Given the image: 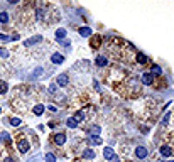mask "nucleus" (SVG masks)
<instances>
[{"label":"nucleus","instance_id":"nucleus-1","mask_svg":"<svg viewBox=\"0 0 174 162\" xmlns=\"http://www.w3.org/2000/svg\"><path fill=\"white\" fill-rule=\"evenodd\" d=\"M19 152H20V154H27V152H29V142H27L26 139H22V140L19 142Z\"/></svg>","mask_w":174,"mask_h":162},{"label":"nucleus","instance_id":"nucleus-2","mask_svg":"<svg viewBox=\"0 0 174 162\" xmlns=\"http://www.w3.org/2000/svg\"><path fill=\"white\" fill-rule=\"evenodd\" d=\"M63 61H64V56L59 54V52H54L51 56V63H53V64H63Z\"/></svg>","mask_w":174,"mask_h":162},{"label":"nucleus","instance_id":"nucleus-3","mask_svg":"<svg viewBox=\"0 0 174 162\" xmlns=\"http://www.w3.org/2000/svg\"><path fill=\"white\" fill-rule=\"evenodd\" d=\"M103 157L107 159V160H112L113 157H115V152H113L112 147H105L103 149Z\"/></svg>","mask_w":174,"mask_h":162},{"label":"nucleus","instance_id":"nucleus-4","mask_svg":"<svg viewBox=\"0 0 174 162\" xmlns=\"http://www.w3.org/2000/svg\"><path fill=\"white\" fill-rule=\"evenodd\" d=\"M135 155H137L139 159H145L147 157V149L142 147V145H139V147L135 149Z\"/></svg>","mask_w":174,"mask_h":162},{"label":"nucleus","instance_id":"nucleus-5","mask_svg":"<svg viewBox=\"0 0 174 162\" xmlns=\"http://www.w3.org/2000/svg\"><path fill=\"white\" fill-rule=\"evenodd\" d=\"M66 142V133H56L54 135V144L56 145H63Z\"/></svg>","mask_w":174,"mask_h":162},{"label":"nucleus","instance_id":"nucleus-6","mask_svg":"<svg viewBox=\"0 0 174 162\" xmlns=\"http://www.w3.org/2000/svg\"><path fill=\"white\" fill-rule=\"evenodd\" d=\"M171 154H172V149H171L169 145H162V147H161V155H162V157H171Z\"/></svg>","mask_w":174,"mask_h":162},{"label":"nucleus","instance_id":"nucleus-7","mask_svg":"<svg viewBox=\"0 0 174 162\" xmlns=\"http://www.w3.org/2000/svg\"><path fill=\"white\" fill-rule=\"evenodd\" d=\"M152 79H154V76L150 74V73H145V74L142 76V83H144L145 86H149V85H152Z\"/></svg>","mask_w":174,"mask_h":162},{"label":"nucleus","instance_id":"nucleus-8","mask_svg":"<svg viewBox=\"0 0 174 162\" xmlns=\"http://www.w3.org/2000/svg\"><path fill=\"white\" fill-rule=\"evenodd\" d=\"M41 41H42L41 36H34V37H31V39H27L26 42H24V46H32V44H37V42H41Z\"/></svg>","mask_w":174,"mask_h":162},{"label":"nucleus","instance_id":"nucleus-9","mask_svg":"<svg viewBox=\"0 0 174 162\" xmlns=\"http://www.w3.org/2000/svg\"><path fill=\"white\" fill-rule=\"evenodd\" d=\"M56 81H58L59 86H66V85H68V81H69V79H68V74H59Z\"/></svg>","mask_w":174,"mask_h":162},{"label":"nucleus","instance_id":"nucleus-10","mask_svg":"<svg viewBox=\"0 0 174 162\" xmlns=\"http://www.w3.org/2000/svg\"><path fill=\"white\" fill-rule=\"evenodd\" d=\"M100 133H102V128H100L98 125H93L90 128V137H98Z\"/></svg>","mask_w":174,"mask_h":162},{"label":"nucleus","instance_id":"nucleus-11","mask_svg":"<svg viewBox=\"0 0 174 162\" xmlns=\"http://www.w3.org/2000/svg\"><path fill=\"white\" fill-rule=\"evenodd\" d=\"M80 36L81 37H90L91 36V27H80Z\"/></svg>","mask_w":174,"mask_h":162},{"label":"nucleus","instance_id":"nucleus-12","mask_svg":"<svg viewBox=\"0 0 174 162\" xmlns=\"http://www.w3.org/2000/svg\"><path fill=\"white\" fill-rule=\"evenodd\" d=\"M64 37H66V29H58L56 31V39H58L59 42H63Z\"/></svg>","mask_w":174,"mask_h":162},{"label":"nucleus","instance_id":"nucleus-13","mask_svg":"<svg viewBox=\"0 0 174 162\" xmlns=\"http://www.w3.org/2000/svg\"><path fill=\"white\" fill-rule=\"evenodd\" d=\"M107 64H108V61H107L105 56H98V58H96V66L103 68V66H107Z\"/></svg>","mask_w":174,"mask_h":162},{"label":"nucleus","instance_id":"nucleus-14","mask_svg":"<svg viewBox=\"0 0 174 162\" xmlns=\"http://www.w3.org/2000/svg\"><path fill=\"white\" fill-rule=\"evenodd\" d=\"M0 140L4 142V144H10V135L7 132H2L0 133Z\"/></svg>","mask_w":174,"mask_h":162},{"label":"nucleus","instance_id":"nucleus-15","mask_svg":"<svg viewBox=\"0 0 174 162\" xmlns=\"http://www.w3.org/2000/svg\"><path fill=\"white\" fill-rule=\"evenodd\" d=\"M9 91V85L7 81H0V95H5Z\"/></svg>","mask_w":174,"mask_h":162},{"label":"nucleus","instance_id":"nucleus-16","mask_svg":"<svg viewBox=\"0 0 174 162\" xmlns=\"http://www.w3.org/2000/svg\"><path fill=\"white\" fill-rule=\"evenodd\" d=\"M83 157L85 159H93L95 157V150L93 149H86V150L83 152Z\"/></svg>","mask_w":174,"mask_h":162},{"label":"nucleus","instance_id":"nucleus-17","mask_svg":"<svg viewBox=\"0 0 174 162\" xmlns=\"http://www.w3.org/2000/svg\"><path fill=\"white\" fill-rule=\"evenodd\" d=\"M137 63H139V64H145V63H147V56L142 54V52H139L137 54Z\"/></svg>","mask_w":174,"mask_h":162},{"label":"nucleus","instance_id":"nucleus-18","mask_svg":"<svg viewBox=\"0 0 174 162\" xmlns=\"http://www.w3.org/2000/svg\"><path fill=\"white\" fill-rule=\"evenodd\" d=\"M44 160L46 162H56V155L51 154V152H47V154L44 155Z\"/></svg>","mask_w":174,"mask_h":162},{"label":"nucleus","instance_id":"nucleus-19","mask_svg":"<svg viewBox=\"0 0 174 162\" xmlns=\"http://www.w3.org/2000/svg\"><path fill=\"white\" fill-rule=\"evenodd\" d=\"M88 140H90L91 145H100L102 144V139L100 137H88Z\"/></svg>","mask_w":174,"mask_h":162},{"label":"nucleus","instance_id":"nucleus-20","mask_svg":"<svg viewBox=\"0 0 174 162\" xmlns=\"http://www.w3.org/2000/svg\"><path fill=\"white\" fill-rule=\"evenodd\" d=\"M9 22V14L7 12H0V24H7Z\"/></svg>","mask_w":174,"mask_h":162},{"label":"nucleus","instance_id":"nucleus-21","mask_svg":"<svg viewBox=\"0 0 174 162\" xmlns=\"http://www.w3.org/2000/svg\"><path fill=\"white\" fill-rule=\"evenodd\" d=\"M34 113H36L37 117L42 115V113H44V106H42V105H36V106H34Z\"/></svg>","mask_w":174,"mask_h":162},{"label":"nucleus","instance_id":"nucleus-22","mask_svg":"<svg viewBox=\"0 0 174 162\" xmlns=\"http://www.w3.org/2000/svg\"><path fill=\"white\" fill-rule=\"evenodd\" d=\"M66 125H68L69 128H76V125H78V123H76V120H74V118H73V117H71V118H68V122H66Z\"/></svg>","mask_w":174,"mask_h":162},{"label":"nucleus","instance_id":"nucleus-23","mask_svg":"<svg viewBox=\"0 0 174 162\" xmlns=\"http://www.w3.org/2000/svg\"><path fill=\"white\" fill-rule=\"evenodd\" d=\"M100 41H102V39H100V36H95L93 39H91V46H93L95 49H96V47L100 46Z\"/></svg>","mask_w":174,"mask_h":162},{"label":"nucleus","instance_id":"nucleus-24","mask_svg":"<svg viewBox=\"0 0 174 162\" xmlns=\"http://www.w3.org/2000/svg\"><path fill=\"white\" fill-rule=\"evenodd\" d=\"M9 122H10V125H12V127H19L22 120H20V118H17V117H14V118H10Z\"/></svg>","mask_w":174,"mask_h":162},{"label":"nucleus","instance_id":"nucleus-25","mask_svg":"<svg viewBox=\"0 0 174 162\" xmlns=\"http://www.w3.org/2000/svg\"><path fill=\"white\" fill-rule=\"evenodd\" d=\"M73 118L76 120V123H78V122H81V120L85 118V113H83V112H81V110H80V112H76V115L73 117Z\"/></svg>","mask_w":174,"mask_h":162},{"label":"nucleus","instance_id":"nucleus-26","mask_svg":"<svg viewBox=\"0 0 174 162\" xmlns=\"http://www.w3.org/2000/svg\"><path fill=\"white\" fill-rule=\"evenodd\" d=\"M161 73H162V69H161V66L154 64V66H152V74H161Z\"/></svg>","mask_w":174,"mask_h":162},{"label":"nucleus","instance_id":"nucleus-27","mask_svg":"<svg viewBox=\"0 0 174 162\" xmlns=\"http://www.w3.org/2000/svg\"><path fill=\"white\" fill-rule=\"evenodd\" d=\"M0 56H2V58H9V51L2 47V49H0Z\"/></svg>","mask_w":174,"mask_h":162},{"label":"nucleus","instance_id":"nucleus-28","mask_svg":"<svg viewBox=\"0 0 174 162\" xmlns=\"http://www.w3.org/2000/svg\"><path fill=\"white\" fill-rule=\"evenodd\" d=\"M169 118H171V113H166V117H164V120H162V123L166 125L167 122H169Z\"/></svg>","mask_w":174,"mask_h":162},{"label":"nucleus","instance_id":"nucleus-29","mask_svg":"<svg viewBox=\"0 0 174 162\" xmlns=\"http://www.w3.org/2000/svg\"><path fill=\"white\" fill-rule=\"evenodd\" d=\"M47 108H49V110H51L53 113H56V112H58V108H56L54 105H49V106H47Z\"/></svg>","mask_w":174,"mask_h":162},{"label":"nucleus","instance_id":"nucleus-30","mask_svg":"<svg viewBox=\"0 0 174 162\" xmlns=\"http://www.w3.org/2000/svg\"><path fill=\"white\" fill-rule=\"evenodd\" d=\"M0 41H4V42H5V41H10V39H9V36H4V34H0Z\"/></svg>","mask_w":174,"mask_h":162},{"label":"nucleus","instance_id":"nucleus-31","mask_svg":"<svg viewBox=\"0 0 174 162\" xmlns=\"http://www.w3.org/2000/svg\"><path fill=\"white\" fill-rule=\"evenodd\" d=\"M27 162H41V160H39V157H32V159H29Z\"/></svg>","mask_w":174,"mask_h":162},{"label":"nucleus","instance_id":"nucleus-32","mask_svg":"<svg viewBox=\"0 0 174 162\" xmlns=\"http://www.w3.org/2000/svg\"><path fill=\"white\" fill-rule=\"evenodd\" d=\"M49 91H51V93H54V91H56V85H51V86H49Z\"/></svg>","mask_w":174,"mask_h":162},{"label":"nucleus","instance_id":"nucleus-33","mask_svg":"<svg viewBox=\"0 0 174 162\" xmlns=\"http://www.w3.org/2000/svg\"><path fill=\"white\" fill-rule=\"evenodd\" d=\"M5 162H15V160H14V159H10V157H7V159H5Z\"/></svg>","mask_w":174,"mask_h":162},{"label":"nucleus","instance_id":"nucleus-34","mask_svg":"<svg viewBox=\"0 0 174 162\" xmlns=\"http://www.w3.org/2000/svg\"><path fill=\"white\" fill-rule=\"evenodd\" d=\"M112 162H118V159H117V157H113V159H112Z\"/></svg>","mask_w":174,"mask_h":162},{"label":"nucleus","instance_id":"nucleus-35","mask_svg":"<svg viewBox=\"0 0 174 162\" xmlns=\"http://www.w3.org/2000/svg\"><path fill=\"white\" fill-rule=\"evenodd\" d=\"M0 112H2V108H0Z\"/></svg>","mask_w":174,"mask_h":162}]
</instances>
